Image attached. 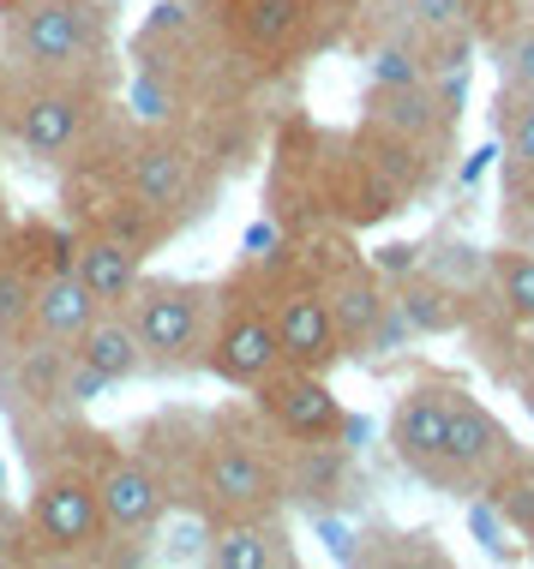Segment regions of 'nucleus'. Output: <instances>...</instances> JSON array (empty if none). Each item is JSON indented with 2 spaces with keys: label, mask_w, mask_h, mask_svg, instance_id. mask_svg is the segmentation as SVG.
<instances>
[{
  "label": "nucleus",
  "mask_w": 534,
  "mask_h": 569,
  "mask_svg": "<svg viewBox=\"0 0 534 569\" xmlns=\"http://www.w3.org/2000/svg\"><path fill=\"white\" fill-rule=\"evenodd\" d=\"M187 503H198L210 521L288 510V443L270 432L258 408H222L205 420V456Z\"/></svg>",
  "instance_id": "f257e3e1"
},
{
  "label": "nucleus",
  "mask_w": 534,
  "mask_h": 569,
  "mask_svg": "<svg viewBox=\"0 0 534 569\" xmlns=\"http://www.w3.org/2000/svg\"><path fill=\"white\" fill-rule=\"evenodd\" d=\"M0 60L24 79H85L115 90V19L85 0H7L0 7Z\"/></svg>",
  "instance_id": "f03ea898"
},
{
  "label": "nucleus",
  "mask_w": 534,
  "mask_h": 569,
  "mask_svg": "<svg viewBox=\"0 0 534 569\" xmlns=\"http://www.w3.org/2000/svg\"><path fill=\"white\" fill-rule=\"evenodd\" d=\"M120 312H127L132 336H139L150 378L205 372V342H210V318H217V282L139 276V288L120 300Z\"/></svg>",
  "instance_id": "7ed1b4c3"
},
{
  "label": "nucleus",
  "mask_w": 534,
  "mask_h": 569,
  "mask_svg": "<svg viewBox=\"0 0 534 569\" xmlns=\"http://www.w3.org/2000/svg\"><path fill=\"white\" fill-rule=\"evenodd\" d=\"M24 563H102L109 551V521L85 461L60 456L37 473L24 503Z\"/></svg>",
  "instance_id": "20e7f679"
},
{
  "label": "nucleus",
  "mask_w": 534,
  "mask_h": 569,
  "mask_svg": "<svg viewBox=\"0 0 534 569\" xmlns=\"http://www.w3.org/2000/svg\"><path fill=\"white\" fill-rule=\"evenodd\" d=\"M115 120V90L85 84V79H24L12 72V109H7V138L24 157L60 168L72 150Z\"/></svg>",
  "instance_id": "39448f33"
},
{
  "label": "nucleus",
  "mask_w": 534,
  "mask_h": 569,
  "mask_svg": "<svg viewBox=\"0 0 534 569\" xmlns=\"http://www.w3.org/2000/svg\"><path fill=\"white\" fill-rule=\"evenodd\" d=\"M120 162H127V192L139 198L150 217H162L180 234V228H192L198 217L210 210V192H217V174H210V150L198 144L187 132H169V127H132L127 132V150H120Z\"/></svg>",
  "instance_id": "423d86ee"
},
{
  "label": "nucleus",
  "mask_w": 534,
  "mask_h": 569,
  "mask_svg": "<svg viewBox=\"0 0 534 569\" xmlns=\"http://www.w3.org/2000/svg\"><path fill=\"white\" fill-rule=\"evenodd\" d=\"M253 276H258V295H265V312H270V330H277L283 360L330 378V366H343L348 353H343L337 318H330L325 282H318V276L300 264L288 246L277 258H258Z\"/></svg>",
  "instance_id": "0eeeda50"
},
{
  "label": "nucleus",
  "mask_w": 534,
  "mask_h": 569,
  "mask_svg": "<svg viewBox=\"0 0 534 569\" xmlns=\"http://www.w3.org/2000/svg\"><path fill=\"white\" fill-rule=\"evenodd\" d=\"M283 366L277 330H270L265 295H258L253 264H240L235 276L217 282V318H210V342H205V372L228 383V390H258L270 372Z\"/></svg>",
  "instance_id": "6e6552de"
},
{
  "label": "nucleus",
  "mask_w": 534,
  "mask_h": 569,
  "mask_svg": "<svg viewBox=\"0 0 534 569\" xmlns=\"http://www.w3.org/2000/svg\"><path fill=\"white\" fill-rule=\"evenodd\" d=\"M67 461H85L90 480H97L102 521H109V551L132 546L139 558H150V540H157L162 516H169V503H175L169 480H162L145 456L120 450L115 438H97V432H90V456H67ZM109 551H102V563H109Z\"/></svg>",
  "instance_id": "1a4fd4ad"
},
{
  "label": "nucleus",
  "mask_w": 534,
  "mask_h": 569,
  "mask_svg": "<svg viewBox=\"0 0 534 569\" xmlns=\"http://www.w3.org/2000/svg\"><path fill=\"white\" fill-rule=\"evenodd\" d=\"M523 461V443L511 438V426L498 420L481 396H468L456 383L451 396V426H445V443H438V468H433V486L438 491H493L505 473Z\"/></svg>",
  "instance_id": "9d476101"
},
{
  "label": "nucleus",
  "mask_w": 534,
  "mask_h": 569,
  "mask_svg": "<svg viewBox=\"0 0 534 569\" xmlns=\"http://www.w3.org/2000/svg\"><path fill=\"white\" fill-rule=\"evenodd\" d=\"M217 30L247 72H288L313 60L307 0H222Z\"/></svg>",
  "instance_id": "9b49d317"
},
{
  "label": "nucleus",
  "mask_w": 534,
  "mask_h": 569,
  "mask_svg": "<svg viewBox=\"0 0 534 569\" xmlns=\"http://www.w3.org/2000/svg\"><path fill=\"white\" fill-rule=\"evenodd\" d=\"M247 396L283 443H343V432H348V413L337 402V390L325 383V372H307V366L283 360L277 372Z\"/></svg>",
  "instance_id": "f8f14e48"
},
{
  "label": "nucleus",
  "mask_w": 534,
  "mask_h": 569,
  "mask_svg": "<svg viewBox=\"0 0 534 569\" xmlns=\"http://www.w3.org/2000/svg\"><path fill=\"white\" fill-rule=\"evenodd\" d=\"M451 396H456V378H421V383H408L390 413V450L421 480H433V468H438V443H445V426H451Z\"/></svg>",
  "instance_id": "ddd939ff"
},
{
  "label": "nucleus",
  "mask_w": 534,
  "mask_h": 569,
  "mask_svg": "<svg viewBox=\"0 0 534 569\" xmlns=\"http://www.w3.org/2000/svg\"><path fill=\"white\" fill-rule=\"evenodd\" d=\"M210 569H295V540H288V521L277 516H228L210 521Z\"/></svg>",
  "instance_id": "4468645a"
},
{
  "label": "nucleus",
  "mask_w": 534,
  "mask_h": 569,
  "mask_svg": "<svg viewBox=\"0 0 534 569\" xmlns=\"http://www.w3.org/2000/svg\"><path fill=\"white\" fill-rule=\"evenodd\" d=\"M498 187L511 198H534V90L528 84H498Z\"/></svg>",
  "instance_id": "2eb2a0df"
},
{
  "label": "nucleus",
  "mask_w": 534,
  "mask_h": 569,
  "mask_svg": "<svg viewBox=\"0 0 534 569\" xmlns=\"http://www.w3.org/2000/svg\"><path fill=\"white\" fill-rule=\"evenodd\" d=\"M72 276L90 288V300L97 306H120L139 288V276H145V252L139 246H127V240H115V234H72Z\"/></svg>",
  "instance_id": "dca6fc26"
},
{
  "label": "nucleus",
  "mask_w": 534,
  "mask_h": 569,
  "mask_svg": "<svg viewBox=\"0 0 534 569\" xmlns=\"http://www.w3.org/2000/svg\"><path fill=\"white\" fill-rule=\"evenodd\" d=\"M390 300H396V312H403L408 336H463L475 325V300L456 295L451 282H438V276H426V270H408L403 282H390Z\"/></svg>",
  "instance_id": "f3484780"
},
{
  "label": "nucleus",
  "mask_w": 534,
  "mask_h": 569,
  "mask_svg": "<svg viewBox=\"0 0 534 569\" xmlns=\"http://www.w3.org/2000/svg\"><path fill=\"white\" fill-rule=\"evenodd\" d=\"M90 318H97V300H90V288L79 282V276H72V264H55V270L37 282V295H30V325H24V336L72 348Z\"/></svg>",
  "instance_id": "a211bd4d"
},
{
  "label": "nucleus",
  "mask_w": 534,
  "mask_h": 569,
  "mask_svg": "<svg viewBox=\"0 0 534 569\" xmlns=\"http://www.w3.org/2000/svg\"><path fill=\"white\" fill-rule=\"evenodd\" d=\"M72 353L97 372L102 383H132V378H145V348H139V336H132L127 325V312L120 306H97V318L79 330V342H72Z\"/></svg>",
  "instance_id": "6ab92c4d"
},
{
  "label": "nucleus",
  "mask_w": 534,
  "mask_h": 569,
  "mask_svg": "<svg viewBox=\"0 0 534 569\" xmlns=\"http://www.w3.org/2000/svg\"><path fill=\"white\" fill-rule=\"evenodd\" d=\"M486 300H493L511 325L534 330V252L498 240L493 252H486Z\"/></svg>",
  "instance_id": "aec40b11"
},
{
  "label": "nucleus",
  "mask_w": 534,
  "mask_h": 569,
  "mask_svg": "<svg viewBox=\"0 0 534 569\" xmlns=\"http://www.w3.org/2000/svg\"><path fill=\"white\" fill-rule=\"evenodd\" d=\"M403 7L415 12V24L438 42V67L463 72L468 49H475V24H468V7H463V0H403Z\"/></svg>",
  "instance_id": "412c9836"
},
{
  "label": "nucleus",
  "mask_w": 534,
  "mask_h": 569,
  "mask_svg": "<svg viewBox=\"0 0 534 569\" xmlns=\"http://www.w3.org/2000/svg\"><path fill=\"white\" fill-rule=\"evenodd\" d=\"M421 270L451 282L456 295H486V246H468V240H438L433 252H421Z\"/></svg>",
  "instance_id": "4be33fe9"
},
{
  "label": "nucleus",
  "mask_w": 534,
  "mask_h": 569,
  "mask_svg": "<svg viewBox=\"0 0 534 569\" xmlns=\"http://www.w3.org/2000/svg\"><path fill=\"white\" fill-rule=\"evenodd\" d=\"M498 67V84H528L534 90V19H516L498 42H486Z\"/></svg>",
  "instance_id": "5701e85b"
},
{
  "label": "nucleus",
  "mask_w": 534,
  "mask_h": 569,
  "mask_svg": "<svg viewBox=\"0 0 534 569\" xmlns=\"http://www.w3.org/2000/svg\"><path fill=\"white\" fill-rule=\"evenodd\" d=\"M366 0H307V30H313V54L337 49V42L355 37V19H360Z\"/></svg>",
  "instance_id": "b1692460"
},
{
  "label": "nucleus",
  "mask_w": 534,
  "mask_h": 569,
  "mask_svg": "<svg viewBox=\"0 0 534 569\" xmlns=\"http://www.w3.org/2000/svg\"><path fill=\"white\" fill-rule=\"evenodd\" d=\"M463 7H468V24H475V42H498L523 19V0H463Z\"/></svg>",
  "instance_id": "393cba45"
},
{
  "label": "nucleus",
  "mask_w": 534,
  "mask_h": 569,
  "mask_svg": "<svg viewBox=\"0 0 534 569\" xmlns=\"http://www.w3.org/2000/svg\"><path fill=\"white\" fill-rule=\"evenodd\" d=\"M7 563H24V516L0 498V569Z\"/></svg>",
  "instance_id": "a878e982"
},
{
  "label": "nucleus",
  "mask_w": 534,
  "mask_h": 569,
  "mask_svg": "<svg viewBox=\"0 0 534 569\" xmlns=\"http://www.w3.org/2000/svg\"><path fill=\"white\" fill-rule=\"evenodd\" d=\"M498 222H505V240H511V246L534 252V198H511L505 217H498Z\"/></svg>",
  "instance_id": "bb28decb"
},
{
  "label": "nucleus",
  "mask_w": 534,
  "mask_h": 569,
  "mask_svg": "<svg viewBox=\"0 0 534 569\" xmlns=\"http://www.w3.org/2000/svg\"><path fill=\"white\" fill-rule=\"evenodd\" d=\"M12 228H19V217H12V210H7V192H0V252H7Z\"/></svg>",
  "instance_id": "cd10ccee"
},
{
  "label": "nucleus",
  "mask_w": 534,
  "mask_h": 569,
  "mask_svg": "<svg viewBox=\"0 0 534 569\" xmlns=\"http://www.w3.org/2000/svg\"><path fill=\"white\" fill-rule=\"evenodd\" d=\"M175 7H187V12H198V19H217V7H222V0H175Z\"/></svg>",
  "instance_id": "c85d7f7f"
},
{
  "label": "nucleus",
  "mask_w": 534,
  "mask_h": 569,
  "mask_svg": "<svg viewBox=\"0 0 534 569\" xmlns=\"http://www.w3.org/2000/svg\"><path fill=\"white\" fill-rule=\"evenodd\" d=\"M85 7H97V12H109V19H120V12H127V0H85Z\"/></svg>",
  "instance_id": "c756f323"
},
{
  "label": "nucleus",
  "mask_w": 534,
  "mask_h": 569,
  "mask_svg": "<svg viewBox=\"0 0 534 569\" xmlns=\"http://www.w3.org/2000/svg\"><path fill=\"white\" fill-rule=\"evenodd\" d=\"M523 408L534 413V378H523Z\"/></svg>",
  "instance_id": "7c9ffc66"
},
{
  "label": "nucleus",
  "mask_w": 534,
  "mask_h": 569,
  "mask_svg": "<svg viewBox=\"0 0 534 569\" xmlns=\"http://www.w3.org/2000/svg\"><path fill=\"white\" fill-rule=\"evenodd\" d=\"M523 19H534V0H523Z\"/></svg>",
  "instance_id": "2f4dec72"
},
{
  "label": "nucleus",
  "mask_w": 534,
  "mask_h": 569,
  "mask_svg": "<svg viewBox=\"0 0 534 569\" xmlns=\"http://www.w3.org/2000/svg\"><path fill=\"white\" fill-rule=\"evenodd\" d=\"M0 7H7V0H0Z\"/></svg>",
  "instance_id": "473e14b6"
}]
</instances>
